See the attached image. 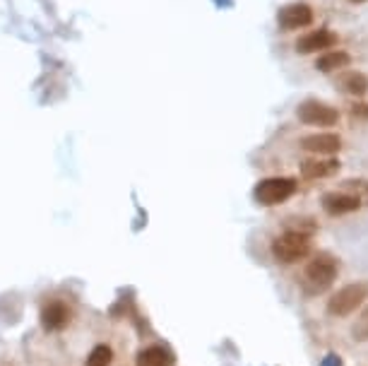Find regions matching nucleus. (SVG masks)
<instances>
[{
  "instance_id": "obj_1",
  "label": "nucleus",
  "mask_w": 368,
  "mask_h": 366,
  "mask_svg": "<svg viewBox=\"0 0 368 366\" xmlns=\"http://www.w3.org/2000/svg\"><path fill=\"white\" fill-rule=\"evenodd\" d=\"M337 275H340V261L332 253L320 251L308 261L303 270V289L308 294H323L335 285Z\"/></svg>"
},
{
  "instance_id": "obj_2",
  "label": "nucleus",
  "mask_w": 368,
  "mask_h": 366,
  "mask_svg": "<svg viewBox=\"0 0 368 366\" xmlns=\"http://www.w3.org/2000/svg\"><path fill=\"white\" fill-rule=\"evenodd\" d=\"M272 258L282 265H294L311 253V236L299 232H284L272 239Z\"/></svg>"
},
{
  "instance_id": "obj_3",
  "label": "nucleus",
  "mask_w": 368,
  "mask_h": 366,
  "mask_svg": "<svg viewBox=\"0 0 368 366\" xmlns=\"http://www.w3.org/2000/svg\"><path fill=\"white\" fill-rule=\"evenodd\" d=\"M296 186L299 183L291 176H272V179L258 181V186L253 188V198L262 208H274V205H282L294 196Z\"/></svg>"
},
{
  "instance_id": "obj_4",
  "label": "nucleus",
  "mask_w": 368,
  "mask_h": 366,
  "mask_svg": "<svg viewBox=\"0 0 368 366\" xmlns=\"http://www.w3.org/2000/svg\"><path fill=\"white\" fill-rule=\"evenodd\" d=\"M368 299V282H352V285H344L337 289L330 299H327V314L335 318H344L354 314L356 309L364 306Z\"/></svg>"
},
{
  "instance_id": "obj_5",
  "label": "nucleus",
  "mask_w": 368,
  "mask_h": 366,
  "mask_svg": "<svg viewBox=\"0 0 368 366\" xmlns=\"http://www.w3.org/2000/svg\"><path fill=\"white\" fill-rule=\"evenodd\" d=\"M296 118H299L303 126L330 128V126H337L340 111L325 102H318V99H306V102L299 104V109H296Z\"/></svg>"
},
{
  "instance_id": "obj_6",
  "label": "nucleus",
  "mask_w": 368,
  "mask_h": 366,
  "mask_svg": "<svg viewBox=\"0 0 368 366\" xmlns=\"http://www.w3.org/2000/svg\"><path fill=\"white\" fill-rule=\"evenodd\" d=\"M277 25L282 32H294V29H303L313 25V10L306 3H291L284 5L277 13Z\"/></svg>"
},
{
  "instance_id": "obj_7",
  "label": "nucleus",
  "mask_w": 368,
  "mask_h": 366,
  "mask_svg": "<svg viewBox=\"0 0 368 366\" xmlns=\"http://www.w3.org/2000/svg\"><path fill=\"white\" fill-rule=\"evenodd\" d=\"M337 41H340V37H337L335 32H330V29H313V32H308V34H303V37L296 39V53L308 56V53L335 49Z\"/></svg>"
},
{
  "instance_id": "obj_8",
  "label": "nucleus",
  "mask_w": 368,
  "mask_h": 366,
  "mask_svg": "<svg viewBox=\"0 0 368 366\" xmlns=\"http://www.w3.org/2000/svg\"><path fill=\"white\" fill-rule=\"evenodd\" d=\"M320 205H323V210L330 217H342V215H349V212L359 210L361 208V198L352 196V193L330 191V193H325V196L320 198Z\"/></svg>"
},
{
  "instance_id": "obj_9",
  "label": "nucleus",
  "mask_w": 368,
  "mask_h": 366,
  "mask_svg": "<svg viewBox=\"0 0 368 366\" xmlns=\"http://www.w3.org/2000/svg\"><path fill=\"white\" fill-rule=\"evenodd\" d=\"M301 147L306 152H313V155L332 157L342 150V138L337 133H313L301 140Z\"/></svg>"
},
{
  "instance_id": "obj_10",
  "label": "nucleus",
  "mask_w": 368,
  "mask_h": 366,
  "mask_svg": "<svg viewBox=\"0 0 368 366\" xmlns=\"http://www.w3.org/2000/svg\"><path fill=\"white\" fill-rule=\"evenodd\" d=\"M70 323V309L63 301H51L41 309V326L49 333H58Z\"/></svg>"
},
{
  "instance_id": "obj_11",
  "label": "nucleus",
  "mask_w": 368,
  "mask_h": 366,
  "mask_svg": "<svg viewBox=\"0 0 368 366\" xmlns=\"http://www.w3.org/2000/svg\"><path fill=\"white\" fill-rule=\"evenodd\" d=\"M342 169L340 159H306L301 162V176L308 181L315 179H327V176H335Z\"/></svg>"
},
{
  "instance_id": "obj_12",
  "label": "nucleus",
  "mask_w": 368,
  "mask_h": 366,
  "mask_svg": "<svg viewBox=\"0 0 368 366\" xmlns=\"http://www.w3.org/2000/svg\"><path fill=\"white\" fill-rule=\"evenodd\" d=\"M173 362H176V357H173V352L168 350V347L152 345L140 350L135 366H173Z\"/></svg>"
},
{
  "instance_id": "obj_13",
  "label": "nucleus",
  "mask_w": 368,
  "mask_h": 366,
  "mask_svg": "<svg viewBox=\"0 0 368 366\" xmlns=\"http://www.w3.org/2000/svg\"><path fill=\"white\" fill-rule=\"evenodd\" d=\"M337 85H340L342 92H347L349 97H356V99L368 94V78L364 73H359V70H347V73L337 78Z\"/></svg>"
},
{
  "instance_id": "obj_14",
  "label": "nucleus",
  "mask_w": 368,
  "mask_h": 366,
  "mask_svg": "<svg viewBox=\"0 0 368 366\" xmlns=\"http://www.w3.org/2000/svg\"><path fill=\"white\" fill-rule=\"evenodd\" d=\"M349 66H352V56L340 49L325 51L323 56H318V61H315V68H318L320 73H340V70Z\"/></svg>"
},
{
  "instance_id": "obj_15",
  "label": "nucleus",
  "mask_w": 368,
  "mask_h": 366,
  "mask_svg": "<svg viewBox=\"0 0 368 366\" xmlns=\"http://www.w3.org/2000/svg\"><path fill=\"white\" fill-rule=\"evenodd\" d=\"M111 362H114V350L109 345H97L87 357L85 366H111Z\"/></svg>"
},
{
  "instance_id": "obj_16",
  "label": "nucleus",
  "mask_w": 368,
  "mask_h": 366,
  "mask_svg": "<svg viewBox=\"0 0 368 366\" xmlns=\"http://www.w3.org/2000/svg\"><path fill=\"white\" fill-rule=\"evenodd\" d=\"M318 224H315L311 217H289L286 220V232H299V234H306V236H313Z\"/></svg>"
},
{
  "instance_id": "obj_17",
  "label": "nucleus",
  "mask_w": 368,
  "mask_h": 366,
  "mask_svg": "<svg viewBox=\"0 0 368 366\" xmlns=\"http://www.w3.org/2000/svg\"><path fill=\"white\" fill-rule=\"evenodd\" d=\"M352 340L354 342H368V306L359 314V318L352 326Z\"/></svg>"
},
{
  "instance_id": "obj_18",
  "label": "nucleus",
  "mask_w": 368,
  "mask_h": 366,
  "mask_svg": "<svg viewBox=\"0 0 368 366\" xmlns=\"http://www.w3.org/2000/svg\"><path fill=\"white\" fill-rule=\"evenodd\" d=\"M352 114L359 118H368V104H354L352 106Z\"/></svg>"
},
{
  "instance_id": "obj_19",
  "label": "nucleus",
  "mask_w": 368,
  "mask_h": 366,
  "mask_svg": "<svg viewBox=\"0 0 368 366\" xmlns=\"http://www.w3.org/2000/svg\"><path fill=\"white\" fill-rule=\"evenodd\" d=\"M320 366H342L340 354H327V357H325V362L320 364Z\"/></svg>"
},
{
  "instance_id": "obj_20",
  "label": "nucleus",
  "mask_w": 368,
  "mask_h": 366,
  "mask_svg": "<svg viewBox=\"0 0 368 366\" xmlns=\"http://www.w3.org/2000/svg\"><path fill=\"white\" fill-rule=\"evenodd\" d=\"M352 3H366V0H352Z\"/></svg>"
}]
</instances>
